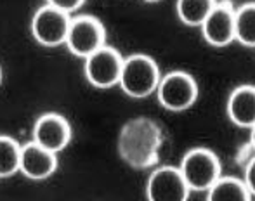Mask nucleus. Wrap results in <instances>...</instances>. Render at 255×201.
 I'll use <instances>...</instances> for the list:
<instances>
[{"instance_id": "1", "label": "nucleus", "mask_w": 255, "mask_h": 201, "mask_svg": "<svg viewBox=\"0 0 255 201\" xmlns=\"http://www.w3.org/2000/svg\"><path fill=\"white\" fill-rule=\"evenodd\" d=\"M161 130L149 118H132L118 135V154L132 168H149L158 163Z\"/></svg>"}, {"instance_id": "18", "label": "nucleus", "mask_w": 255, "mask_h": 201, "mask_svg": "<svg viewBox=\"0 0 255 201\" xmlns=\"http://www.w3.org/2000/svg\"><path fill=\"white\" fill-rule=\"evenodd\" d=\"M254 170H255V163H254V160L247 161V163H245V179H243V182H245V184H247V188H249L252 193L255 191Z\"/></svg>"}, {"instance_id": "17", "label": "nucleus", "mask_w": 255, "mask_h": 201, "mask_svg": "<svg viewBox=\"0 0 255 201\" xmlns=\"http://www.w3.org/2000/svg\"><path fill=\"white\" fill-rule=\"evenodd\" d=\"M47 3L66 14H73L84 5L85 0H47Z\"/></svg>"}, {"instance_id": "19", "label": "nucleus", "mask_w": 255, "mask_h": 201, "mask_svg": "<svg viewBox=\"0 0 255 201\" xmlns=\"http://www.w3.org/2000/svg\"><path fill=\"white\" fill-rule=\"evenodd\" d=\"M142 2H148V3H156V2H160V0H142Z\"/></svg>"}, {"instance_id": "7", "label": "nucleus", "mask_w": 255, "mask_h": 201, "mask_svg": "<svg viewBox=\"0 0 255 201\" xmlns=\"http://www.w3.org/2000/svg\"><path fill=\"white\" fill-rule=\"evenodd\" d=\"M70 21V14L45 3L31 17V35L44 47H59L66 40Z\"/></svg>"}, {"instance_id": "6", "label": "nucleus", "mask_w": 255, "mask_h": 201, "mask_svg": "<svg viewBox=\"0 0 255 201\" xmlns=\"http://www.w3.org/2000/svg\"><path fill=\"white\" fill-rule=\"evenodd\" d=\"M122 64H124L122 54L110 45H103L101 49L85 57V78L96 89H111L118 85Z\"/></svg>"}, {"instance_id": "12", "label": "nucleus", "mask_w": 255, "mask_h": 201, "mask_svg": "<svg viewBox=\"0 0 255 201\" xmlns=\"http://www.w3.org/2000/svg\"><path fill=\"white\" fill-rule=\"evenodd\" d=\"M228 116L233 125L240 128L255 127V87L254 85H240L228 98Z\"/></svg>"}, {"instance_id": "16", "label": "nucleus", "mask_w": 255, "mask_h": 201, "mask_svg": "<svg viewBox=\"0 0 255 201\" xmlns=\"http://www.w3.org/2000/svg\"><path fill=\"white\" fill-rule=\"evenodd\" d=\"M21 146L9 135H0V179L19 172Z\"/></svg>"}, {"instance_id": "4", "label": "nucleus", "mask_w": 255, "mask_h": 201, "mask_svg": "<svg viewBox=\"0 0 255 201\" xmlns=\"http://www.w3.org/2000/svg\"><path fill=\"white\" fill-rule=\"evenodd\" d=\"M161 107L172 113L186 111L198 99V84L189 73L175 70L160 78L154 91Z\"/></svg>"}, {"instance_id": "8", "label": "nucleus", "mask_w": 255, "mask_h": 201, "mask_svg": "<svg viewBox=\"0 0 255 201\" xmlns=\"http://www.w3.org/2000/svg\"><path fill=\"white\" fill-rule=\"evenodd\" d=\"M202 35L212 47H228L235 42V7L231 2H215L200 24Z\"/></svg>"}, {"instance_id": "14", "label": "nucleus", "mask_w": 255, "mask_h": 201, "mask_svg": "<svg viewBox=\"0 0 255 201\" xmlns=\"http://www.w3.org/2000/svg\"><path fill=\"white\" fill-rule=\"evenodd\" d=\"M235 42L255 47V3L247 2L235 9Z\"/></svg>"}, {"instance_id": "20", "label": "nucleus", "mask_w": 255, "mask_h": 201, "mask_svg": "<svg viewBox=\"0 0 255 201\" xmlns=\"http://www.w3.org/2000/svg\"><path fill=\"white\" fill-rule=\"evenodd\" d=\"M0 84H2V68H0Z\"/></svg>"}, {"instance_id": "10", "label": "nucleus", "mask_w": 255, "mask_h": 201, "mask_svg": "<svg viewBox=\"0 0 255 201\" xmlns=\"http://www.w3.org/2000/svg\"><path fill=\"white\" fill-rule=\"evenodd\" d=\"M71 141V125L57 113H45L33 125V142L51 153H61Z\"/></svg>"}, {"instance_id": "11", "label": "nucleus", "mask_w": 255, "mask_h": 201, "mask_svg": "<svg viewBox=\"0 0 255 201\" xmlns=\"http://www.w3.org/2000/svg\"><path fill=\"white\" fill-rule=\"evenodd\" d=\"M57 170L56 153L44 149L37 142L21 146L19 172L30 181H45Z\"/></svg>"}, {"instance_id": "5", "label": "nucleus", "mask_w": 255, "mask_h": 201, "mask_svg": "<svg viewBox=\"0 0 255 201\" xmlns=\"http://www.w3.org/2000/svg\"><path fill=\"white\" fill-rule=\"evenodd\" d=\"M64 45H66L68 50L73 56L85 59L92 52H96L103 45H106V30H104L103 23L98 17H92V16L71 17Z\"/></svg>"}, {"instance_id": "2", "label": "nucleus", "mask_w": 255, "mask_h": 201, "mask_svg": "<svg viewBox=\"0 0 255 201\" xmlns=\"http://www.w3.org/2000/svg\"><path fill=\"white\" fill-rule=\"evenodd\" d=\"M160 78V68L153 57L146 54H132L124 57L118 85L128 98L144 99L154 94Z\"/></svg>"}, {"instance_id": "9", "label": "nucleus", "mask_w": 255, "mask_h": 201, "mask_svg": "<svg viewBox=\"0 0 255 201\" xmlns=\"http://www.w3.org/2000/svg\"><path fill=\"white\" fill-rule=\"evenodd\" d=\"M189 188L182 179L179 167H158L151 172L146 184V198L149 201H186Z\"/></svg>"}, {"instance_id": "13", "label": "nucleus", "mask_w": 255, "mask_h": 201, "mask_svg": "<svg viewBox=\"0 0 255 201\" xmlns=\"http://www.w3.org/2000/svg\"><path fill=\"white\" fill-rule=\"evenodd\" d=\"M254 193L247 188L243 181L229 175H221L214 184L208 188L207 200L210 201H249Z\"/></svg>"}, {"instance_id": "3", "label": "nucleus", "mask_w": 255, "mask_h": 201, "mask_svg": "<svg viewBox=\"0 0 255 201\" xmlns=\"http://www.w3.org/2000/svg\"><path fill=\"white\" fill-rule=\"evenodd\" d=\"M189 193H205L221 177V161L214 151L207 148H193L182 156L179 167Z\"/></svg>"}, {"instance_id": "15", "label": "nucleus", "mask_w": 255, "mask_h": 201, "mask_svg": "<svg viewBox=\"0 0 255 201\" xmlns=\"http://www.w3.org/2000/svg\"><path fill=\"white\" fill-rule=\"evenodd\" d=\"M214 3L215 0H177L175 12L181 23H184L186 26L200 28Z\"/></svg>"}]
</instances>
